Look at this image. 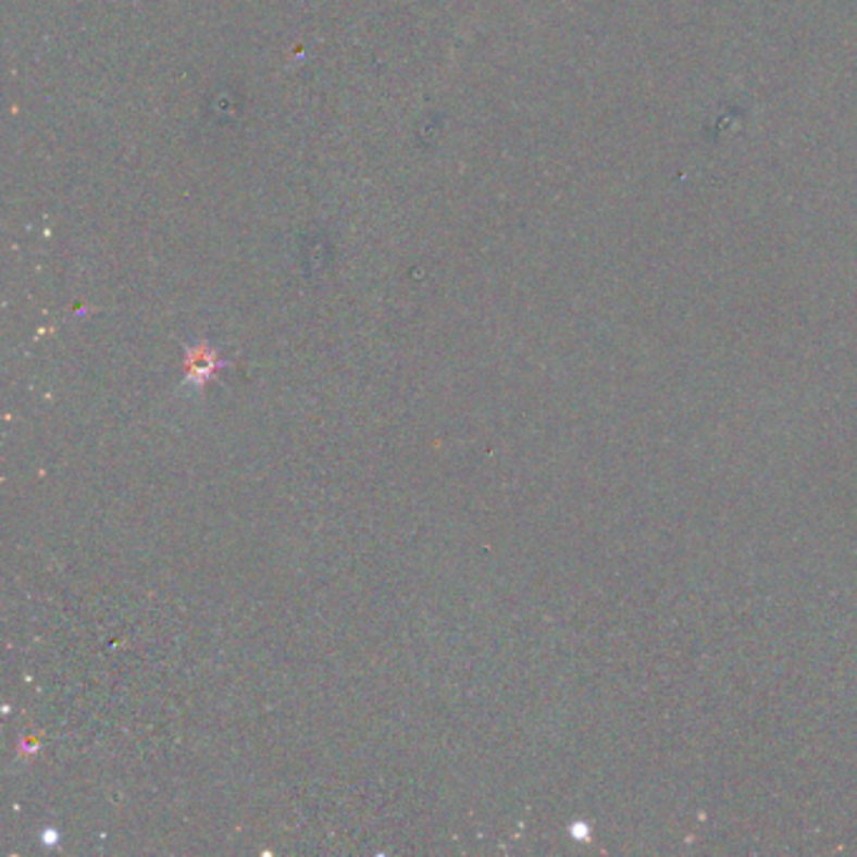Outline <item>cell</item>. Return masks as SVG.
Instances as JSON below:
<instances>
[{"label": "cell", "mask_w": 857, "mask_h": 857, "mask_svg": "<svg viewBox=\"0 0 857 857\" xmlns=\"http://www.w3.org/2000/svg\"><path fill=\"white\" fill-rule=\"evenodd\" d=\"M222 362L216 358V352L207 343H199L187 350V380L189 383L201 385L204 380L212 377V373L220 368Z\"/></svg>", "instance_id": "6da1fadb"}]
</instances>
